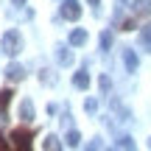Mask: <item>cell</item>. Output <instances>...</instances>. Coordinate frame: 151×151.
Here are the masks:
<instances>
[{"mask_svg":"<svg viewBox=\"0 0 151 151\" xmlns=\"http://www.w3.org/2000/svg\"><path fill=\"white\" fill-rule=\"evenodd\" d=\"M0 50H3L6 56H14L17 50H20V34H17V31H6L3 34V42H0Z\"/></svg>","mask_w":151,"mask_h":151,"instance_id":"obj_1","label":"cell"},{"mask_svg":"<svg viewBox=\"0 0 151 151\" xmlns=\"http://www.w3.org/2000/svg\"><path fill=\"white\" fill-rule=\"evenodd\" d=\"M31 132L28 129H14L11 132V148H22V151H28L31 148Z\"/></svg>","mask_w":151,"mask_h":151,"instance_id":"obj_2","label":"cell"},{"mask_svg":"<svg viewBox=\"0 0 151 151\" xmlns=\"http://www.w3.org/2000/svg\"><path fill=\"white\" fill-rule=\"evenodd\" d=\"M62 17H65V20H78L81 17V6H78V0H65V3H62Z\"/></svg>","mask_w":151,"mask_h":151,"instance_id":"obj_3","label":"cell"},{"mask_svg":"<svg viewBox=\"0 0 151 151\" xmlns=\"http://www.w3.org/2000/svg\"><path fill=\"white\" fill-rule=\"evenodd\" d=\"M11 90H0V123L9 120V104H11Z\"/></svg>","mask_w":151,"mask_h":151,"instance_id":"obj_4","label":"cell"},{"mask_svg":"<svg viewBox=\"0 0 151 151\" xmlns=\"http://www.w3.org/2000/svg\"><path fill=\"white\" fill-rule=\"evenodd\" d=\"M132 14L134 17H148L151 14V0H134L132 3Z\"/></svg>","mask_w":151,"mask_h":151,"instance_id":"obj_5","label":"cell"},{"mask_svg":"<svg viewBox=\"0 0 151 151\" xmlns=\"http://www.w3.org/2000/svg\"><path fill=\"white\" fill-rule=\"evenodd\" d=\"M6 78H9V81H22V78H25V70H22V65L11 62V65L6 67Z\"/></svg>","mask_w":151,"mask_h":151,"instance_id":"obj_6","label":"cell"},{"mask_svg":"<svg viewBox=\"0 0 151 151\" xmlns=\"http://www.w3.org/2000/svg\"><path fill=\"white\" fill-rule=\"evenodd\" d=\"M73 84L78 87V90H87V87H90V73H87V65H84L78 73L73 76Z\"/></svg>","mask_w":151,"mask_h":151,"instance_id":"obj_7","label":"cell"},{"mask_svg":"<svg viewBox=\"0 0 151 151\" xmlns=\"http://www.w3.org/2000/svg\"><path fill=\"white\" fill-rule=\"evenodd\" d=\"M109 106L118 112V118H120V120H132V112H129V109H126L123 104L118 101V98H109Z\"/></svg>","mask_w":151,"mask_h":151,"instance_id":"obj_8","label":"cell"},{"mask_svg":"<svg viewBox=\"0 0 151 151\" xmlns=\"http://www.w3.org/2000/svg\"><path fill=\"white\" fill-rule=\"evenodd\" d=\"M70 45H76V48L87 45V31H84V28H76V31L70 34Z\"/></svg>","mask_w":151,"mask_h":151,"instance_id":"obj_9","label":"cell"},{"mask_svg":"<svg viewBox=\"0 0 151 151\" xmlns=\"http://www.w3.org/2000/svg\"><path fill=\"white\" fill-rule=\"evenodd\" d=\"M20 118H22V120H34V104L28 101V98L20 104Z\"/></svg>","mask_w":151,"mask_h":151,"instance_id":"obj_10","label":"cell"},{"mask_svg":"<svg viewBox=\"0 0 151 151\" xmlns=\"http://www.w3.org/2000/svg\"><path fill=\"white\" fill-rule=\"evenodd\" d=\"M123 62H126V70H129V73L137 70V53H134V50H126V53H123Z\"/></svg>","mask_w":151,"mask_h":151,"instance_id":"obj_11","label":"cell"},{"mask_svg":"<svg viewBox=\"0 0 151 151\" xmlns=\"http://www.w3.org/2000/svg\"><path fill=\"white\" fill-rule=\"evenodd\" d=\"M42 148H48V151H59L62 143H59V137H56V134H48V137L42 140Z\"/></svg>","mask_w":151,"mask_h":151,"instance_id":"obj_12","label":"cell"},{"mask_svg":"<svg viewBox=\"0 0 151 151\" xmlns=\"http://www.w3.org/2000/svg\"><path fill=\"white\" fill-rule=\"evenodd\" d=\"M65 143H67L70 148H78V146H81V134H78L76 129H70V132H67V137H65Z\"/></svg>","mask_w":151,"mask_h":151,"instance_id":"obj_13","label":"cell"},{"mask_svg":"<svg viewBox=\"0 0 151 151\" xmlns=\"http://www.w3.org/2000/svg\"><path fill=\"white\" fill-rule=\"evenodd\" d=\"M56 59H59V65H73V53H70V50H67V48H59V53H56Z\"/></svg>","mask_w":151,"mask_h":151,"instance_id":"obj_14","label":"cell"},{"mask_svg":"<svg viewBox=\"0 0 151 151\" xmlns=\"http://www.w3.org/2000/svg\"><path fill=\"white\" fill-rule=\"evenodd\" d=\"M115 148H134V140H132L129 134H120L118 140H115Z\"/></svg>","mask_w":151,"mask_h":151,"instance_id":"obj_15","label":"cell"},{"mask_svg":"<svg viewBox=\"0 0 151 151\" xmlns=\"http://www.w3.org/2000/svg\"><path fill=\"white\" fill-rule=\"evenodd\" d=\"M140 39H143V45H146V50H151V25H146L140 31Z\"/></svg>","mask_w":151,"mask_h":151,"instance_id":"obj_16","label":"cell"},{"mask_svg":"<svg viewBox=\"0 0 151 151\" xmlns=\"http://www.w3.org/2000/svg\"><path fill=\"white\" fill-rule=\"evenodd\" d=\"M132 28H137V17H134V14H132L129 20L120 22V31H132Z\"/></svg>","mask_w":151,"mask_h":151,"instance_id":"obj_17","label":"cell"},{"mask_svg":"<svg viewBox=\"0 0 151 151\" xmlns=\"http://www.w3.org/2000/svg\"><path fill=\"white\" fill-rule=\"evenodd\" d=\"M109 48H112V34L104 31V34H101V50H109Z\"/></svg>","mask_w":151,"mask_h":151,"instance_id":"obj_18","label":"cell"},{"mask_svg":"<svg viewBox=\"0 0 151 151\" xmlns=\"http://www.w3.org/2000/svg\"><path fill=\"white\" fill-rule=\"evenodd\" d=\"M39 81H45V84H56L53 70H42V73H39Z\"/></svg>","mask_w":151,"mask_h":151,"instance_id":"obj_19","label":"cell"},{"mask_svg":"<svg viewBox=\"0 0 151 151\" xmlns=\"http://www.w3.org/2000/svg\"><path fill=\"white\" fill-rule=\"evenodd\" d=\"M98 84H101V92H109L112 81H109V76H101V78H98Z\"/></svg>","mask_w":151,"mask_h":151,"instance_id":"obj_20","label":"cell"},{"mask_svg":"<svg viewBox=\"0 0 151 151\" xmlns=\"http://www.w3.org/2000/svg\"><path fill=\"white\" fill-rule=\"evenodd\" d=\"M84 109H87V112H95V109H98V101H92V98H87V101H84Z\"/></svg>","mask_w":151,"mask_h":151,"instance_id":"obj_21","label":"cell"},{"mask_svg":"<svg viewBox=\"0 0 151 151\" xmlns=\"http://www.w3.org/2000/svg\"><path fill=\"white\" fill-rule=\"evenodd\" d=\"M87 3H90V6H98V3H101V0H87Z\"/></svg>","mask_w":151,"mask_h":151,"instance_id":"obj_22","label":"cell"},{"mask_svg":"<svg viewBox=\"0 0 151 151\" xmlns=\"http://www.w3.org/2000/svg\"><path fill=\"white\" fill-rule=\"evenodd\" d=\"M22 3H25V0H14V6H22Z\"/></svg>","mask_w":151,"mask_h":151,"instance_id":"obj_23","label":"cell"},{"mask_svg":"<svg viewBox=\"0 0 151 151\" xmlns=\"http://www.w3.org/2000/svg\"><path fill=\"white\" fill-rule=\"evenodd\" d=\"M148 148H151V140H148Z\"/></svg>","mask_w":151,"mask_h":151,"instance_id":"obj_24","label":"cell"}]
</instances>
